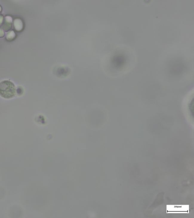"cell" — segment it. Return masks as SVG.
I'll return each mask as SVG.
<instances>
[{"instance_id": "1", "label": "cell", "mask_w": 194, "mask_h": 218, "mask_svg": "<svg viewBox=\"0 0 194 218\" xmlns=\"http://www.w3.org/2000/svg\"><path fill=\"white\" fill-rule=\"evenodd\" d=\"M16 94V87L10 81L5 80L0 83V96L4 98L10 99Z\"/></svg>"}, {"instance_id": "2", "label": "cell", "mask_w": 194, "mask_h": 218, "mask_svg": "<svg viewBox=\"0 0 194 218\" xmlns=\"http://www.w3.org/2000/svg\"><path fill=\"white\" fill-rule=\"evenodd\" d=\"M193 93L188 94L185 98L183 103V110L185 117L191 124H193Z\"/></svg>"}]
</instances>
